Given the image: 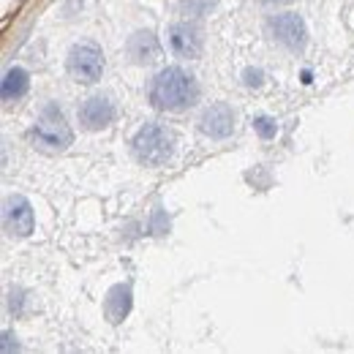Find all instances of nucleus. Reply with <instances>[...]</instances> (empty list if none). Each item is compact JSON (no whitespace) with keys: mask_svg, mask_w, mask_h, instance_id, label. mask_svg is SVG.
Here are the masks:
<instances>
[{"mask_svg":"<svg viewBox=\"0 0 354 354\" xmlns=\"http://www.w3.org/2000/svg\"><path fill=\"white\" fill-rule=\"evenodd\" d=\"M150 104L161 112H185L199 101V82L180 66L161 68L150 82Z\"/></svg>","mask_w":354,"mask_h":354,"instance_id":"obj_1","label":"nucleus"},{"mask_svg":"<svg viewBox=\"0 0 354 354\" xmlns=\"http://www.w3.org/2000/svg\"><path fill=\"white\" fill-rule=\"evenodd\" d=\"M131 150L142 167H164L175 153V133L161 123H145L133 133Z\"/></svg>","mask_w":354,"mask_h":354,"instance_id":"obj_2","label":"nucleus"},{"mask_svg":"<svg viewBox=\"0 0 354 354\" xmlns=\"http://www.w3.org/2000/svg\"><path fill=\"white\" fill-rule=\"evenodd\" d=\"M30 136H33V142H36L41 150H46V153H60V150H66V147L71 145V139H74V133L68 129L63 112H60L55 104H46L44 106V112L39 115V120H36Z\"/></svg>","mask_w":354,"mask_h":354,"instance_id":"obj_3","label":"nucleus"},{"mask_svg":"<svg viewBox=\"0 0 354 354\" xmlns=\"http://www.w3.org/2000/svg\"><path fill=\"white\" fill-rule=\"evenodd\" d=\"M66 68L74 77V82L93 85L104 74V55H101V49L95 44H74L71 52H68Z\"/></svg>","mask_w":354,"mask_h":354,"instance_id":"obj_4","label":"nucleus"},{"mask_svg":"<svg viewBox=\"0 0 354 354\" xmlns=\"http://www.w3.org/2000/svg\"><path fill=\"white\" fill-rule=\"evenodd\" d=\"M267 30H270V36L278 44H283L286 49H292V52H303L306 44H308L306 22L297 14H275V17H270Z\"/></svg>","mask_w":354,"mask_h":354,"instance_id":"obj_5","label":"nucleus"},{"mask_svg":"<svg viewBox=\"0 0 354 354\" xmlns=\"http://www.w3.org/2000/svg\"><path fill=\"white\" fill-rule=\"evenodd\" d=\"M115 115H118V109H115L112 98H106V95H90V98L82 101V106L77 109L80 126H82L85 131L109 129V126L115 123Z\"/></svg>","mask_w":354,"mask_h":354,"instance_id":"obj_6","label":"nucleus"},{"mask_svg":"<svg viewBox=\"0 0 354 354\" xmlns=\"http://www.w3.org/2000/svg\"><path fill=\"white\" fill-rule=\"evenodd\" d=\"M3 226L8 234H17V237H28L36 226V216H33V207L25 196H8L6 205H3Z\"/></svg>","mask_w":354,"mask_h":354,"instance_id":"obj_7","label":"nucleus"},{"mask_svg":"<svg viewBox=\"0 0 354 354\" xmlns=\"http://www.w3.org/2000/svg\"><path fill=\"white\" fill-rule=\"evenodd\" d=\"M199 131L205 133V136H210V139L232 136V131H234V112H232V106L223 104V101L210 104L202 112V118H199Z\"/></svg>","mask_w":354,"mask_h":354,"instance_id":"obj_8","label":"nucleus"},{"mask_svg":"<svg viewBox=\"0 0 354 354\" xmlns=\"http://www.w3.org/2000/svg\"><path fill=\"white\" fill-rule=\"evenodd\" d=\"M202 30L194 22H175L169 28V46L180 57H199L202 55Z\"/></svg>","mask_w":354,"mask_h":354,"instance_id":"obj_9","label":"nucleus"},{"mask_svg":"<svg viewBox=\"0 0 354 354\" xmlns=\"http://www.w3.org/2000/svg\"><path fill=\"white\" fill-rule=\"evenodd\" d=\"M131 286L129 283H115L109 292H106V300H104V313H106V319L112 322V324H118V322H123L126 316H129V310H131Z\"/></svg>","mask_w":354,"mask_h":354,"instance_id":"obj_10","label":"nucleus"},{"mask_svg":"<svg viewBox=\"0 0 354 354\" xmlns=\"http://www.w3.org/2000/svg\"><path fill=\"white\" fill-rule=\"evenodd\" d=\"M129 57L133 63H153L158 57V39L150 30H136L129 39Z\"/></svg>","mask_w":354,"mask_h":354,"instance_id":"obj_11","label":"nucleus"},{"mask_svg":"<svg viewBox=\"0 0 354 354\" xmlns=\"http://www.w3.org/2000/svg\"><path fill=\"white\" fill-rule=\"evenodd\" d=\"M30 90V74L25 68H8L3 77V101H19Z\"/></svg>","mask_w":354,"mask_h":354,"instance_id":"obj_12","label":"nucleus"},{"mask_svg":"<svg viewBox=\"0 0 354 354\" xmlns=\"http://www.w3.org/2000/svg\"><path fill=\"white\" fill-rule=\"evenodd\" d=\"M254 129H257V133H259L262 139H272V136L278 133V126H275V120H272V118H265V115L254 120Z\"/></svg>","mask_w":354,"mask_h":354,"instance_id":"obj_13","label":"nucleus"},{"mask_svg":"<svg viewBox=\"0 0 354 354\" xmlns=\"http://www.w3.org/2000/svg\"><path fill=\"white\" fill-rule=\"evenodd\" d=\"M243 77H245V85H248V88H259V85H262V71H259V68H248Z\"/></svg>","mask_w":354,"mask_h":354,"instance_id":"obj_14","label":"nucleus"}]
</instances>
